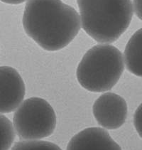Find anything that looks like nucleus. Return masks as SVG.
<instances>
[{
	"mask_svg": "<svg viewBox=\"0 0 142 150\" xmlns=\"http://www.w3.org/2000/svg\"><path fill=\"white\" fill-rule=\"evenodd\" d=\"M22 23L26 34L48 51L66 47L81 28L76 10L61 0H28Z\"/></svg>",
	"mask_w": 142,
	"mask_h": 150,
	"instance_id": "obj_1",
	"label": "nucleus"
},
{
	"mask_svg": "<svg viewBox=\"0 0 142 150\" xmlns=\"http://www.w3.org/2000/svg\"><path fill=\"white\" fill-rule=\"evenodd\" d=\"M82 27L99 43L111 44L125 32L133 16L131 0H77Z\"/></svg>",
	"mask_w": 142,
	"mask_h": 150,
	"instance_id": "obj_2",
	"label": "nucleus"
},
{
	"mask_svg": "<svg viewBox=\"0 0 142 150\" xmlns=\"http://www.w3.org/2000/svg\"><path fill=\"white\" fill-rule=\"evenodd\" d=\"M124 70L122 53L115 46L100 44L88 50L78 64L77 79L87 91L94 93L111 90Z\"/></svg>",
	"mask_w": 142,
	"mask_h": 150,
	"instance_id": "obj_3",
	"label": "nucleus"
},
{
	"mask_svg": "<svg viewBox=\"0 0 142 150\" xmlns=\"http://www.w3.org/2000/svg\"><path fill=\"white\" fill-rule=\"evenodd\" d=\"M56 122L52 106L43 98L36 97L25 100L13 117L15 131L23 140H38L51 136Z\"/></svg>",
	"mask_w": 142,
	"mask_h": 150,
	"instance_id": "obj_4",
	"label": "nucleus"
},
{
	"mask_svg": "<svg viewBox=\"0 0 142 150\" xmlns=\"http://www.w3.org/2000/svg\"><path fill=\"white\" fill-rule=\"evenodd\" d=\"M127 104L122 97L114 93H106L95 100L93 115L100 126L117 129L124 124L127 117Z\"/></svg>",
	"mask_w": 142,
	"mask_h": 150,
	"instance_id": "obj_5",
	"label": "nucleus"
},
{
	"mask_svg": "<svg viewBox=\"0 0 142 150\" xmlns=\"http://www.w3.org/2000/svg\"><path fill=\"white\" fill-rule=\"evenodd\" d=\"M25 93L24 82L19 72L10 66H0V113L17 109Z\"/></svg>",
	"mask_w": 142,
	"mask_h": 150,
	"instance_id": "obj_6",
	"label": "nucleus"
},
{
	"mask_svg": "<svg viewBox=\"0 0 142 150\" xmlns=\"http://www.w3.org/2000/svg\"><path fill=\"white\" fill-rule=\"evenodd\" d=\"M66 150H122L109 132L100 127H88L71 138Z\"/></svg>",
	"mask_w": 142,
	"mask_h": 150,
	"instance_id": "obj_7",
	"label": "nucleus"
},
{
	"mask_svg": "<svg viewBox=\"0 0 142 150\" xmlns=\"http://www.w3.org/2000/svg\"><path fill=\"white\" fill-rule=\"evenodd\" d=\"M124 54L126 69L135 76L142 78V28L129 40Z\"/></svg>",
	"mask_w": 142,
	"mask_h": 150,
	"instance_id": "obj_8",
	"label": "nucleus"
},
{
	"mask_svg": "<svg viewBox=\"0 0 142 150\" xmlns=\"http://www.w3.org/2000/svg\"><path fill=\"white\" fill-rule=\"evenodd\" d=\"M16 133L12 123L6 117L0 114V150H9L12 146Z\"/></svg>",
	"mask_w": 142,
	"mask_h": 150,
	"instance_id": "obj_9",
	"label": "nucleus"
},
{
	"mask_svg": "<svg viewBox=\"0 0 142 150\" xmlns=\"http://www.w3.org/2000/svg\"><path fill=\"white\" fill-rule=\"evenodd\" d=\"M11 150H62V149L51 142L21 140L15 143Z\"/></svg>",
	"mask_w": 142,
	"mask_h": 150,
	"instance_id": "obj_10",
	"label": "nucleus"
},
{
	"mask_svg": "<svg viewBox=\"0 0 142 150\" xmlns=\"http://www.w3.org/2000/svg\"><path fill=\"white\" fill-rule=\"evenodd\" d=\"M134 125L138 135L142 138V103L135 111L134 115Z\"/></svg>",
	"mask_w": 142,
	"mask_h": 150,
	"instance_id": "obj_11",
	"label": "nucleus"
},
{
	"mask_svg": "<svg viewBox=\"0 0 142 150\" xmlns=\"http://www.w3.org/2000/svg\"><path fill=\"white\" fill-rule=\"evenodd\" d=\"M133 6L135 14L142 21V0H134Z\"/></svg>",
	"mask_w": 142,
	"mask_h": 150,
	"instance_id": "obj_12",
	"label": "nucleus"
},
{
	"mask_svg": "<svg viewBox=\"0 0 142 150\" xmlns=\"http://www.w3.org/2000/svg\"><path fill=\"white\" fill-rule=\"evenodd\" d=\"M0 1L9 4H19L27 1V0H0Z\"/></svg>",
	"mask_w": 142,
	"mask_h": 150,
	"instance_id": "obj_13",
	"label": "nucleus"
}]
</instances>
